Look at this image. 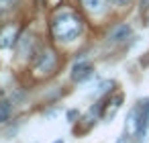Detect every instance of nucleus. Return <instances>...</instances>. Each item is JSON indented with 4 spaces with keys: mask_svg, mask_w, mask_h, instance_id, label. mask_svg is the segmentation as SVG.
<instances>
[{
    "mask_svg": "<svg viewBox=\"0 0 149 143\" xmlns=\"http://www.w3.org/2000/svg\"><path fill=\"white\" fill-rule=\"evenodd\" d=\"M82 4L92 13H100L104 8V0H82Z\"/></svg>",
    "mask_w": 149,
    "mask_h": 143,
    "instance_id": "0eeeda50",
    "label": "nucleus"
},
{
    "mask_svg": "<svg viewBox=\"0 0 149 143\" xmlns=\"http://www.w3.org/2000/svg\"><path fill=\"white\" fill-rule=\"evenodd\" d=\"M110 2L116 6H125V4H129V0H110Z\"/></svg>",
    "mask_w": 149,
    "mask_h": 143,
    "instance_id": "9b49d317",
    "label": "nucleus"
},
{
    "mask_svg": "<svg viewBox=\"0 0 149 143\" xmlns=\"http://www.w3.org/2000/svg\"><path fill=\"white\" fill-rule=\"evenodd\" d=\"M92 74H94L92 63H88V61H84V59L76 61L74 68H72V80H74V82H84V80H88Z\"/></svg>",
    "mask_w": 149,
    "mask_h": 143,
    "instance_id": "f03ea898",
    "label": "nucleus"
},
{
    "mask_svg": "<svg viewBox=\"0 0 149 143\" xmlns=\"http://www.w3.org/2000/svg\"><path fill=\"white\" fill-rule=\"evenodd\" d=\"M53 68H55V55H53V51H51V49H45V51L39 55V61H37V72L49 74Z\"/></svg>",
    "mask_w": 149,
    "mask_h": 143,
    "instance_id": "7ed1b4c3",
    "label": "nucleus"
},
{
    "mask_svg": "<svg viewBox=\"0 0 149 143\" xmlns=\"http://www.w3.org/2000/svg\"><path fill=\"white\" fill-rule=\"evenodd\" d=\"M141 8H143V10L149 8V0H141Z\"/></svg>",
    "mask_w": 149,
    "mask_h": 143,
    "instance_id": "ddd939ff",
    "label": "nucleus"
},
{
    "mask_svg": "<svg viewBox=\"0 0 149 143\" xmlns=\"http://www.w3.org/2000/svg\"><path fill=\"white\" fill-rule=\"evenodd\" d=\"M139 121H141V106L137 104L135 108H131L129 116H127V133L129 135H135L139 133Z\"/></svg>",
    "mask_w": 149,
    "mask_h": 143,
    "instance_id": "20e7f679",
    "label": "nucleus"
},
{
    "mask_svg": "<svg viewBox=\"0 0 149 143\" xmlns=\"http://www.w3.org/2000/svg\"><path fill=\"white\" fill-rule=\"evenodd\" d=\"M53 35L55 39L59 41H74L80 33H82V21L80 17L72 15V13H65V15H59L55 21H53Z\"/></svg>",
    "mask_w": 149,
    "mask_h": 143,
    "instance_id": "f257e3e1",
    "label": "nucleus"
},
{
    "mask_svg": "<svg viewBox=\"0 0 149 143\" xmlns=\"http://www.w3.org/2000/svg\"><path fill=\"white\" fill-rule=\"evenodd\" d=\"M55 143H63V141H61V139H57V141H55Z\"/></svg>",
    "mask_w": 149,
    "mask_h": 143,
    "instance_id": "4468645a",
    "label": "nucleus"
},
{
    "mask_svg": "<svg viewBox=\"0 0 149 143\" xmlns=\"http://www.w3.org/2000/svg\"><path fill=\"white\" fill-rule=\"evenodd\" d=\"M17 2H19V0H0V15L8 13V10H10Z\"/></svg>",
    "mask_w": 149,
    "mask_h": 143,
    "instance_id": "1a4fd4ad",
    "label": "nucleus"
},
{
    "mask_svg": "<svg viewBox=\"0 0 149 143\" xmlns=\"http://www.w3.org/2000/svg\"><path fill=\"white\" fill-rule=\"evenodd\" d=\"M129 35H131V27H129V25H118V27H114V29L110 31L108 41H112V43H120V41H125Z\"/></svg>",
    "mask_w": 149,
    "mask_h": 143,
    "instance_id": "423d86ee",
    "label": "nucleus"
},
{
    "mask_svg": "<svg viewBox=\"0 0 149 143\" xmlns=\"http://www.w3.org/2000/svg\"><path fill=\"white\" fill-rule=\"evenodd\" d=\"M76 116H78V110H70V112H68V119H70V121H74Z\"/></svg>",
    "mask_w": 149,
    "mask_h": 143,
    "instance_id": "f8f14e48",
    "label": "nucleus"
},
{
    "mask_svg": "<svg viewBox=\"0 0 149 143\" xmlns=\"http://www.w3.org/2000/svg\"><path fill=\"white\" fill-rule=\"evenodd\" d=\"M15 43H17V29L15 27L2 29V33H0V47L6 49V47H13Z\"/></svg>",
    "mask_w": 149,
    "mask_h": 143,
    "instance_id": "39448f33",
    "label": "nucleus"
},
{
    "mask_svg": "<svg viewBox=\"0 0 149 143\" xmlns=\"http://www.w3.org/2000/svg\"><path fill=\"white\" fill-rule=\"evenodd\" d=\"M108 88H112V82H102V84L98 86V90L94 92V96H100V94H104Z\"/></svg>",
    "mask_w": 149,
    "mask_h": 143,
    "instance_id": "9d476101",
    "label": "nucleus"
},
{
    "mask_svg": "<svg viewBox=\"0 0 149 143\" xmlns=\"http://www.w3.org/2000/svg\"><path fill=\"white\" fill-rule=\"evenodd\" d=\"M10 112H13V104L10 102H0V123L8 121Z\"/></svg>",
    "mask_w": 149,
    "mask_h": 143,
    "instance_id": "6e6552de",
    "label": "nucleus"
}]
</instances>
